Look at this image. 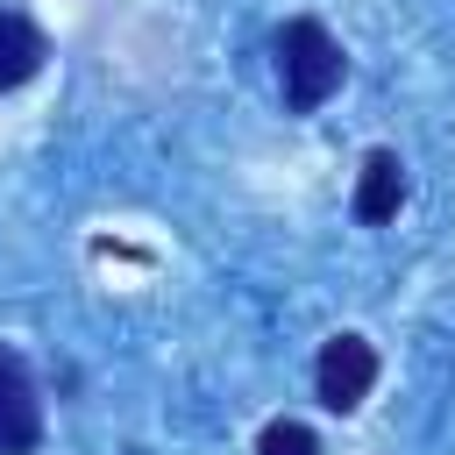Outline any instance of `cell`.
Instances as JSON below:
<instances>
[{
    "label": "cell",
    "mask_w": 455,
    "mask_h": 455,
    "mask_svg": "<svg viewBox=\"0 0 455 455\" xmlns=\"http://www.w3.org/2000/svg\"><path fill=\"white\" fill-rule=\"evenodd\" d=\"M43 441V391L14 348H0V455H36Z\"/></svg>",
    "instance_id": "cell-3"
},
{
    "label": "cell",
    "mask_w": 455,
    "mask_h": 455,
    "mask_svg": "<svg viewBox=\"0 0 455 455\" xmlns=\"http://www.w3.org/2000/svg\"><path fill=\"white\" fill-rule=\"evenodd\" d=\"M256 455H320V441H313V427H299V419H270L263 441H256Z\"/></svg>",
    "instance_id": "cell-6"
},
{
    "label": "cell",
    "mask_w": 455,
    "mask_h": 455,
    "mask_svg": "<svg viewBox=\"0 0 455 455\" xmlns=\"http://www.w3.org/2000/svg\"><path fill=\"white\" fill-rule=\"evenodd\" d=\"M43 57H50V43H43V28H36L28 14H0V92H14V85H28V78L43 71Z\"/></svg>",
    "instance_id": "cell-5"
},
{
    "label": "cell",
    "mask_w": 455,
    "mask_h": 455,
    "mask_svg": "<svg viewBox=\"0 0 455 455\" xmlns=\"http://www.w3.org/2000/svg\"><path fill=\"white\" fill-rule=\"evenodd\" d=\"M370 384H377V348H370L363 334H334V341L320 348V363H313L320 405H327V412H355V405L370 398Z\"/></svg>",
    "instance_id": "cell-2"
},
{
    "label": "cell",
    "mask_w": 455,
    "mask_h": 455,
    "mask_svg": "<svg viewBox=\"0 0 455 455\" xmlns=\"http://www.w3.org/2000/svg\"><path fill=\"white\" fill-rule=\"evenodd\" d=\"M270 50H277V92H284V107H291V114H313V107L341 85V71H348L341 43H334L320 21H306V14H299V21H284Z\"/></svg>",
    "instance_id": "cell-1"
},
{
    "label": "cell",
    "mask_w": 455,
    "mask_h": 455,
    "mask_svg": "<svg viewBox=\"0 0 455 455\" xmlns=\"http://www.w3.org/2000/svg\"><path fill=\"white\" fill-rule=\"evenodd\" d=\"M398 199H405V164H398L391 149H370V164H363V185H355V220L384 228V220L398 213Z\"/></svg>",
    "instance_id": "cell-4"
}]
</instances>
